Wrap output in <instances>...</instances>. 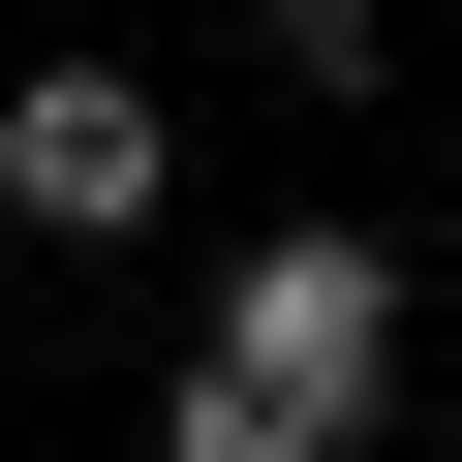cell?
<instances>
[{"mask_svg":"<svg viewBox=\"0 0 462 462\" xmlns=\"http://www.w3.org/2000/svg\"><path fill=\"white\" fill-rule=\"evenodd\" d=\"M185 339H216V370H278V401H309V431L370 462V401H401V247H370V216H247Z\"/></svg>","mask_w":462,"mask_h":462,"instance_id":"obj_1","label":"cell"},{"mask_svg":"<svg viewBox=\"0 0 462 462\" xmlns=\"http://www.w3.org/2000/svg\"><path fill=\"white\" fill-rule=\"evenodd\" d=\"M0 216H32V247H154V216H185V93L154 62H0Z\"/></svg>","mask_w":462,"mask_h":462,"instance_id":"obj_2","label":"cell"},{"mask_svg":"<svg viewBox=\"0 0 462 462\" xmlns=\"http://www.w3.org/2000/svg\"><path fill=\"white\" fill-rule=\"evenodd\" d=\"M154 462H339V431H309L278 370H216V339H185V370H154Z\"/></svg>","mask_w":462,"mask_h":462,"instance_id":"obj_3","label":"cell"},{"mask_svg":"<svg viewBox=\"0 0 462 462\" xmlns=\"http://www.w3.org/2000/svg\"><path fill=\"white\" fill-rule=\"evenodd\" d=\"M216 32H247L278 93H370V62H401V0H216Z\"/></svg>","mask_w":462,"mask_h":462,"instance_id":"obj_4","label":"cell"}]
</instances>
